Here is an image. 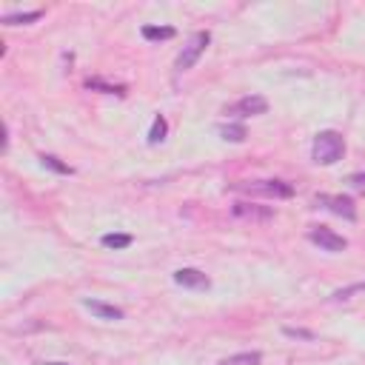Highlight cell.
Returning <instances> with one entry per match:
<instances>
[{"mask_svg": "<svg viewBox=\"0 0 365 365\" xmlns=\"http://www.w3.org/2000/svg\"><path fill=\"white\" fill-rule=\"evenodd\" d=\"M234 191H248V194H262V197H291L294 188L282 180H254V182H240Z\"/></svg>", "mask_w": 365, "mask_h": 365, "instance_id": "cell-3", "label": "cell"}, {"mask_svg": "<svg viewBox=\"0 0 365 365\" xmlns=\"http://www.w3.org/2000/svg\"><path fill=\"white\" fill-rule=\"evenodd\" d=\"M308 240H311V242H317L322 251H331V254H339V251H345V248H348V240H345L342 234H336V231L325 228V225H314V228L308 231Z\"/></svg>", "mask_w": 365, "mask_h": 365, "instance_id": "cell-4", "label": "cell"}, {"mask_svg": "<svg viewBox=\"0 0 365 365\" xmlns=\"http://www.w3.org/2000/svg\"><path fill=\"white\" fill-rule=\"evenodd\" d=\"M165 134H168V123H165V117H163V114H157V117H154V123H151V131H148V143H151V145H157V143H163V140H165Z\"/></svg>", "mask_w": 365, "mask_h": 365, "instance_id": "cell-12", "label": "cell"}, {"mask_svg": "<svg viewBox=\"0 0 365 365\" xmlns=\"http://www.w3.org/2000/svg\"><path fill=\"white\" fill-rule=\"evenodd\" d=\"M100 242L106 248H128L131 245V234H106Z\"/></svg>", "mask_w": 365, "mask_h": 365, "instance_id": "cell-15", "label": "cell"}, {"mask_svg": "<svg viewBox=\"0 0 365 365\" xmlns=\"http://www.w3.org/2000/svg\"><path fill=\"white\" fill-rule=\"evenodd\" d=\"M208 43H211V34H208V31H194V34L185 40L182 51L177 54L174 68H177V71H188V68L202 57V51L208 48Z\"/></svg>", "mask_w": 365, "mask_h": 365, "instance_id": "cell-2", "label": "cell"}, {"mask_svg": "<svg viewBox=\"0 0 365 365\" xmlns=\"http://www.w3.org/2000/svg\"><path fill=\"white\" fill-rule=\"evenodd\" d=\"M220 134H222V140H228V143H242V140L248 137L242 123H222V125H220Z\"/></svg>", "mask_w": 365, "mask_h": 365, "instance_id": "cell-11", "label": "cell"}, {"mask_svg": "<svg viewBox=\"0 0 365 365\" xmlns=\"http://www.w3.org/2000/svg\"><path fill=\"white\" fill-rule=\"evenodd\" d=\"M285 334H288V336H302V339H314V334H311V331H299V328H285Z\"/></svg>", "mask_w": 365, "mask_h": 365, "instance_id": "cell-19", "label": "cell"}, {"mask_svg": "<svg viewBox=\"0 0 365 365\" xmlns=\"http://www.w3.org/2000/svg\"><path fill=\"white\" fill-rule=\"evenodd\" d=\"M40 160H43V165H46V168H51V171H57V174H71V168H68L66 163H60L54 154H43Z\"/></svg>", "mask_w": 365, "mask_h": 365, "instance_id": "cell-16", "label": "cell"}, {"mask_svg": "<svg viewBox=\"0 0 365 365\" xmlns=\"http://www.w3.org/2000/svg\"><path fill=\"white\" fill-rule=\"evenodd\" d=\"M354 188H365V171H356V174H351V180H348Z\"/></svg>", "mask_w": 365, "mask_h": 365, "instance_id": "cell-18", "label": "cell"}, {"mask_svg": "<svg viewBox=\"0 0 365 365\" xmlns=\"http://www.w3.org/2000/svg\"><path fill=\"white\" fill-rule=\"evenodd\" d=\"M265 111H268V100L259 97V94H245L228 108V114H234V117H257V114H265Z\"/></svg>", "mask_w": 365, "mask_h": 365, "instance_id": "cell-6", "label": "cell"}, {"mask_svg": "<svg viewBox=\"0 0 365 365\" xmlns=\"http://www.w3.org/2000/svg\"><path fill=\"white\" fill-rule=\"evenodd\" d=\"M317 205L328 208L331 214H336V217H342V220H356V205H354V200L345 197V194H319V197H317Z\"/></svg>", "mask_w": 365, "mask_h": 365, "instance_id": "cell-5", "label": "cell"}, {"mask_svg": "<svg viewBox=\"0 0 365 365\" xmlns=\"http://www.w3.org/2000/svg\"><path fill=\"white\" fill-rule=\"evenodd\" d=\"M259 362H262V354L259 351H242V354H234V356L220 359L217 365H259Z\"/></svg>", "mask_w": 365, "mask_h": 365, "instance_id": "cell-10", "label": "cell"}, {"mask_svg": "<svg viewBox=\"0 0 365 365\" xmlns=\"http://www.w3.org/2000/svg\"><path fill=\"white\" fill-rule=\"evenodd\" d=\"M174 282L182 285V288H197V291H205L211 285V279L202 271H197V268H180V271H174Z\"/></svg>", "mask_w": 365, "mask_h": 365, "instance_id": "cell-8", "label": "cell"}, {"mask_svg": "<svg viewBox=\"0 0 365 365\" xmlns=\"http://www.w3.org/2000/svg\"><path fill=\"white\" fill-rule=\"evenodd\" d=\"M83 305H86L94 317H100V319H108V322L123 319V311L114 308V305H108V302H100V299H83Z\"/></svg>", "mask_w": 365, "mask_h": 365, "instance_id": "cell-9", "label": "cell"}, {"mask_svg": "<svg viewBox=\"0 0 365 365\" xmlns=\"http://www.w3.org/2000/svg\"><path fill=\"white\" fill-rule=\"evenodd\" d=\"M143 37L145 40H171L174 29L171 26H143Z\"/></svg>", "mask_w": 365, "mask_h": 365, "instance_id": "cell-14", "label": "cell"}, {"mask_svg": "<svg viewBox=\"0 0 365 365\" xmlns=\"http://www.w3.org/2000/svg\"><path fill=\"white\" fill-rule=\"evenodd\" d=\"M345 154V140L339 131H319L314 137V148H311V157L317 165H334L339 157Z\"/></svg>", "mask_w": 365, "mask_h": 365, "instance_id": "cell-1", "label": "cell"}, {"mask_svg": "<svg viewBox=\"0 0 365 365\" xmlns=\"http://www.w3.org/2000/svg\"><path fill=\"white\" fill-rule=\"evenodd\" d=\"M231 214L237 220H251V222H268L274 220V211L268 205H257V202H234Z\"/></svg>", "mask_w": 365, "mask_h": 365, "instance_id": "cell-7", "label": "cell"}, {"mask_svg": "<svg viewBox=\"0 0 365 365\" xmlns=\"http://www.w3.org/2000/svg\"><path fill=\"white\" fill-rule=\"evenodd\" d=\"M40 17H43V11H17V14H6L3 23L6 26H23V23H34Z\"/></svg>", "mask_w": 365, "mask_h": 365, "instance_id": "cell-13", "label": "cell"}, {"mask_svg": "<svg viewBox=\"0 0 365 365\" xmlns=\"http://www.w3.org/2000/svg\"><path fill=\"white\" fill-rule=\"evenodd\" d=\"M86 86L88 88H97L103 94H123V86H111V83H103V80H88Z\"/></svg>", "mask_w": 365, "mask_h": 365, "instance_id": "cell-17", "label": "cell"}, {"mask_svg": "<svg viewBox=\"0 0 365 365\" xmlns=\"http://www.w3.org/2000/svg\"><path fill=\"white\" fill-rule=\"evenodd\" d=\"M46 365H66V362H46Z\"/></svg>", "mask_w": 365, "mask_h": 365, "instance_id": "cell-20", "label": "cell"}]
</instances>
